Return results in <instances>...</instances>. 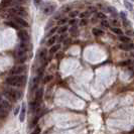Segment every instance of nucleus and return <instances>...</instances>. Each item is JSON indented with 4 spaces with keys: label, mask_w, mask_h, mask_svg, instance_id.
Returning <instances> with one entry per match:
<instances>
[{
    "label": "nucleus",
    "mask_w": 134,
    "mask_h": 134,
    "mask_svg": "<svg viewBox=\"0 0 134 134\" xmlns=\"http://www.w3.org/2000/svg\"><path fill=\"white\" fill-rule=\"evenodd\" d=\"M69 10H70L69 6H65V9H64V11H69Z\"/></svg>",
    "instance_id": "nucleus-37"
},
{
    "label": "nucleus",
    "mask_w": 134,
    "mask_h": 134,
    "mask_svg": "<svg viewBox=\"0 0 134 134\" xmlns=\"http://www.w3.org/2000/svg\"><path fill=\"white\" fill-rule=\"evenodd\" d=\"M55 40H57V36L55 35H53V36H51L49 37V40H47V46H49V47H52V46H54V43L55 42Z\"/></svg>",
    "instance_id": "nucleus-17"
},
{
    "label": "nucleus",
    "mask_w": 134,
    "mask_h": 134,
    "mask_svg": "<svg viewBox=\"0 0 134 134\" xmlns=\"http://www.w3.org/2000/svg\"><path fill=\"white\" fill-rule=\"evenodd\" d=\"M111 23H112L113 25H115V26H118V25H119V21L117 19H111Z\"/></svg>",
    "instance_id": "nucleus-25"
},
{
    "label": "nucleus",
    "mask_w": 134,
    "mask_h": 134,
    "mask_svg": "<svg viewBox=\"0 0 134 134\" xmlns=\"http://www.w3.org/2000/svg\"><path fill=\"white\" fill-rule=\"evenodd\" d=\"M40 128H35V129H34V131H32V132H31V133L30 134H40Z\"/></svg>",
    "instance_id": "nucleus-28"
},
{
    "label": "nucleus",
    "mask_w": 134,
    "mask_h": 134,
    "mask_svg": "<svg viewBox=\"0 0 134 134\" xmlns=\"http://www.w3.org/2000/svg\"><path fill=\"white\" fill-rule=\"evenodd\" d=\"M26 70V67L23 66V65H20V66H16V67L12 68L10 70V75H21L22 73H24Z\"/></svg>",
    "instance_id": "nucleus-4"
},
{
    "label": "nucleus",
    "mask_w": 134,
    "mask_h": 134,
    "mask_svg": "<svg viewBox=\"0 0 134 134\" xmlns=\"http://www.w3.org/2000/svg\"><path fill=\"white\" fill-rule=\"evenodd\" d=\"M66 22H67V19H66V18H63V19H60V20H59L58 24H59V25H63V24H65Z\"/></svg>",
    "instance_id": "nucleus-27"
},
{
    "label": "nucleus",
    "mask_w": 134,
    "mask_h": 134,
    "mask_svg": "<svg viewBox=\"0 0 134 134\" xmlns=\"http://www.w3.org/2000/svg\"><path fill=\"white\" fill-rule=\"evenodd\" d=\"M60 44H55V46H52V48L49 49V53L52 54H55L59 49H60Z\"/></svg>",
    "instance_id": "nucleus-16"
},
{
    "label": "nucleus",
    "mask_w": 134,
    "mask_h": 134,
    "mask_svg": "<svg viewBox=\"0 0 134 134\" xmlns=\"http://www.w3.org/2000/svg\"><path fill=\"white\" fill-rule=\"evenodd\" d=\"M101 24H102V25H103L104 27H109V23H108V22L105 19H103L102 21H101Z\"/></svg>",
    "instance_id": "nucleus-26"
},
{
    "label": "nucleus",
    "mask_w": 134,
    "mask_h": 134,
    "mask_svg": "<svg viewBox=\"0 0 134 134\" xmlns=\"http://www.w3.org/2000/svg\"><path fill=\"white\" fill-rule=\"evenodd\" d=\"M112 31L115 34H118V35H122V34H123V31L121 30L120 28H118V27H112Z\"/></svg>",
    "instance_id": "nucleus-20"
},
{
    "label": "nucleus",
    "mask_w": 134,
    "mask_h": 134,
    "mask_svg": "<svg viewBox=\"0 0 134 134\" xmlns=\"http://www.w3.org/2000/svg\"><path fill=\"white\" fill-rule=\"evenodd\" d=\"M67 30H68V26H66V25H63V26L59 29V34H65Z\"/></svg>",
    "instance_id": "nucleus-22"
},
{
    "label": "nucleus",
    "mask_w": 134,
    "mask_h": 134,
    "mask_svg": "<svg viewBox=\"0 0 134 134\" xmlns=\"http://www.w3.org/2000/svg\"><path fill=\"white\" fill-rule=\"evenodd\" d=\"M40 2H41V0H34V3L37 5V4H40Z\"/></svg>",
    "instance_id": "nucleus-36"
},
{
    "label": "nucleus",
    "mask_w": 134,
    "mask_h": 134,
    "mask_svg": "<svg viewBox=\"0 0 134 134\" xmlns=\"http://www.w3.org/2000/svg\"><path fill=\"white\" fill-rule=\"evenodd\" d=\"M0 102H1V101H0Z\"/></svg>",
    "instance_id": "nucleus-39"
},
{
    "label": "nucleus",
    "mask_w": 134,
    "mask_h": 134,
    "mask_svg": "<svg viewBox=\"0 0 134 134\" xmlns=\"http://www.w3.org/2000/svg\"><path fill=\"white\" fill-rule=\"evenodd\" d=\"M47 52L46 48H40V52H38V58H40V60L41 62H44V60L47 59Z\"/></svg>",
    "instance_id": "nucleus-9"
},
{
    "label": "nucleus",
    "mask_w": 134,
    "mask_h": 134,
    "mask_svg": "<svg viewBox=\"0 0 134 134\" xmlns=\"http://www.w3.org/2000/svg\"><path fill=\"white\" fill-rule=\"evenodd\" d=\"M126 34H127L128 35H134V31H132V30H127Z\"/></svg>",
    "instance_id": "nucleus-34"
},
{
    "label": "nucleus",
    "mask_w": 134,
    "mask_h": 134,
    "mask_svg": "<svg viewBox=\"0 0 134 134\" xmlns=\"http://www.w3.org/2000/svg\"><path fill=\"white\" fill-rule=\"evenodd\" d=\"M18 37L23 42H28V40H29V35L25 30H20L18 32Z\"/></svg>",
    "instance_id": "nucleus-6"
},
{
    "label": "nucleus",
    "mask_w": 134,
    "mask_h": 134,
    "mask_svg": "<svg viewBox=\"0 0 134 134\" xmlns=\"http://www.w3.org/2000/svg\"><path fill=\"white\" fill-rule=\"evenodd\" d=\"M87 23H88L87 20L85 19V18H83V19H82V21H81V25H83V26H84V25H86Z\"/></svg>",
    "instance_id": "nucleus-31"
},
{
    "label": "nucleus",
    "mask_w": 134,
    "mask_h": 134,
    "mask_svg": "<svg viewBox=\"0 0 134 134\" xmlns=\"http://www.w3.org/2000/svg\"><path fill=\"white\" fill-rule=\"evenodd\" d=\"M24 118H25V104L22 105L21 107V111H20V115H19V120L21 122L24 121Z\"/></svg>",
    "instance_id": "nucleus-12"
},
{
    "label": "nucleus",
    "mask_w": 134,
    "mask_h": 134,
    "mask_svg": "<svg viewBox=\"0 0 134 134\" xmlns=\"http://www.w3.org/2000/svg\"><path fill=\"white\" fill-rule=\"evenodd\" d=\"M131 55H132V57L134 58V53H131Z\"/></svg>",
    "instance_id": "nucleus-38"
},
{
    "label": "nucleus",
    "mask_w": 134,
    "mask_h": 134,
    "mask_svg": "<svg viewBox=\"0 0 134 134\" xmlns=\"http://www.w3.org/2000/svg\"><path fill=\"white\" fill-rule=\"evenodd\" d=\"M42 95H43V90H42V89H40V90L36 92V94H35V103H36V104L40 103V101H41Z\"/></svg>",
    "instance_id": "nucleus-11"
},
{
    "label": "nucleus",
    "mask_w": 134,
    "mask_h": 134,
    "mask_svg": "<svg viewBox=\"0 0 134 134\" xmlns=\"http://www.w3.org/2000/svg\"><path fill=\"white\" fill-rule=\"evenodd\" d=\"M79 14L80 13H79V11H78V10H74V11H70L69 15H70V17H71V18H76Z\"/></svg>",
    "instance_id": "nucleus-19"
},
{
    "label": "nucleus",
    "mask_w": 134,
    "mask_h": 134,
    "mask_svg": "<svg viewBox=\"0 0 134 134\" xmlns=\"http://www.w3.org/2000/svg\"><path fill=\"white\" fill-rule=\"evenodd\" d=\"M10 12L15 14V15H17V16H20V17H25V16L28 15L27 11L25 10V8L20 7V6H16V7L11 8V9H10Z\"/></svg>",
    "instance_id": "nucleus-3"
},
{
    "label": "nucleus",
    "mask_w": 134,
    "mask_h": 134,
    "mask_svg": "<svg viewBox=\"0 0 134 134\" xmlns=\"http://www.w3.org/2000/svg\"><path fill=\"white\" fill-rule=\"evenodd\" d=\"M119 48L123 49V51H130V49H134V44L129 42V43H121L119 44Z\"/></svg>",
    "instance_id": "nucleus-8"
},
{
    "label": "nucleus",
    "mask_w": 134,
    "mask_h": 134,
    "mask_svg": "<svg viewBox=\"0 0 134 134\" xmlns=\"http://www.w3.org/2000/svg\"><path fill=\"white\" fill-rule=\"evenodd\" d=\"M97 17H98V18H100V19H106V15H105V14L104 13H101V12H99V13L97 14Z\"/></svg>",
    "instance_id": "nucleus-24"
},
{
    "label": "nucleus",
    "mask_w": 134,
    "mask_h": 134,
    "mask_svg": "<svg viewBox=\"0 0 134 134\" xmlns=\"http://www.w3.org/2000/svg\"><path fill=\"white\" fill-rule=\"evenodd\" d=\"M90 14H91L90 11H85V12H82V13L80 14V17L81 18H87Z\"/></svg>",
    "instance_id": "nucleus-21"
},
{
    "label": "nucleus",
    "mask_w": 134,
    "mask_h": 134,
    "mask_svg": "<svg viewBox=\"0 0 134 134\" xmlns=\"http://www.w3.org/2000/svg\"><path fill=\"white\" fill-rule=\"evenodd\" d=\"M57 30H58V27H53V28L49 30V32L47 34V36H51V35H53V34H54Z\"/></svg>",
    "instance_id": "nucleus-23"
},
{
    "label": "nucleus",
    "mask_w": 134,
    "mask_h": 134,
    "mask_svg": "<svg viewBox=\"0 0 134 134\" xmlns=\"http://www.w3.org/2000/svg\"><path fill=\"white\" fill-rule=\"evenodd\" d=\"M92 32H93V34H94L95 36H101V35H103V34H104L99 28H93L92 29Z\"/></svg>",
    "instance_id": "nucleus-14"
},
{
    "label": "nucleus",
    "mask_w": 134,
    "mask_h": 134,
    "mask_svg": "<svg viewBox=\"0 0 134 134\" xmlns=\"http://www.w3.org/2000/svg\"><path fill=\"white\" fill-rule=\"evenodd\" d=\"M25 60H26V54L17 57V63H19V64H23Z\"/></svg>",
    "instance_id": "nucleus-18"
},
{
    "label": "nucleus",
    "mask_w": 134,
    "mask_h": 134,
    "mask_svg": "<svg viewBox=\"0 0 134 134\" xmlns=\"http://www.w3.org/2000/svg\"><path fill=\"white\" fill-rule=\"evenodd\" d=\"M54 8H55V5L52 4V3H47L42 7V12L46 15H49L54 11Z\"/></svg>",
    "instance_id": "nucleus-5"
},
{
    "label": "nucleus",
    "mask_w": 134,
    "mask_h": 134,
    "mask_svg": "<svg viewBox=\"0 0 134 134\" xmlns=\"http://www.w3.org/2000/svg\"><path fill=\"white\" fill-rule=\"evenodd\" d=\"M69 23H70L71 25H74L75 23H76V19H75V18H72V19L69 21Z\"/></svg>",
    "instance_id": "nucleus-32"
},
{
    "label": "nucleus",
    "mask_w": 134,
    "mask_h": 134,
    "mask_svg": "<svg viewBox=\"0 0 134 134\" xmlns=\"http://www.w3.org/2000/svg\"><path fill=\"white\" fill-rule=\"evenodd\" d=\"M119 40H120V41H122L123 43H129V42H131L130 37L124 36V35H120V36H119Z\"/></svg>",
    "instance_id": "nucleus-15"
},
{
    "label": "nucleus",
    "mask_w": 134,
    "mask_h": 134,
    "mask_svg": "<svg viewBox=\"0 0 134 134\" xmlns=\"http://www.w3.org/2000/svg\"><path fill=\"white\" fill-rule=\"evenodd\" d=\"M124 4H125V6L128 7V9H129V10H131V9H132V5H131L128 1H125V2H124Z\"/></svg>",
    "instance_id": "nucleus-29"
},
{
    "label": "nucleus",
    "mask_w": 134,
    "mask_h": 134,
    "mask_svg": "<svg viewBox=\"0 0 134 134\" xmlns=\"http://www.w3.org/2000/svg\"><path fill=\"white\" fill-rule=\"evenodd\" d=\"M13 20L18 24V25H21V26L23 27H28V23H27L26 20H24L23 18H21V17H14Z\"/></svg>",
    "instance_id": "nucleus-7"
},
{
    "label": "nucleus",
    "mask_w": 134,
    "mask_h": 134,
    "mask_svg": "<svg viewBox=\"0 0 134 134\" xmlns=\"http://www.w3.org/2000/svg\"><path fill=\"white\" fill-rule=\"evenodd\" d=\"M130 64V60H126V62H122V63H120L121 66H127V65H129Z\"/></svg>",
    "instance_id": "nucleus-30"
},
{
    "label": "nucleus",
    "mask_w": 134,
    "mask_h": 134,
    "mask_svg": "<svg viewBox=\"0 0 134 134\" xmlns=\"http://www.w3.org/2000/svg\"><path fill=\"white\" fill-rule=\"evenodd\" d=\"M90 8H91V9L89 10L90 12H93V11H94V12H96V8H95V7H90Z\"/></svg>",
    "instance_id": "nucleus-35"
},
{
    "label": "nucleus",
    "mask_w": 134,
    "mask_h": 134,
    "mask_svg": "<svg viewBox=\"0 0 134 134\" xmlns=\"http://www.w3.org/2000/svg\"><path fill=\"white\" fill-rule=\"evenodd\" d=\"M26 82V77L25 76H19V75H12L6 79V83L10 86H15V87H20L23 86Z\"/></svg>",
    "instance_id": "nucleus-1"
},
{
    "label": "nucleus",
    "mask_w": 134,
    "mask_h": 134,
    "mask_svg": "<svg viewBox=\"0 0 134 134\" xmlns=\"http://www.w3.org/2000/svg\"><path fill=\"white\" fill-rule=\"evenodd\" d=\"M4 95L6 96L7 99L11 101H17L18 99L21 98V93L17 90H14V89H8L4 92Z\"/></svg>",
    "instance_id": "nucleus-2"
},
{
    "label": "nucleus",
    "mask_w": 134,
    "mask_h": 134,
    "mask_svg": "<svg viewBox=\"0 0 134 134\" xmlns=\"http://www.w3.org/2000/svg\"><path fill=\"white\" fill-rule=\"evenodd\" d=\"M6 24H8V25H10V26L14 27V28H17V26H16V25H14L13 22H6Z\"/></svg>",
    "instance_id": "nucleus-33"
},
{
    "label": "nucleus",
    "mask_w": 134,
    "mask_h": 134,
    "mask_svg": "<svg viewBox=\"0 0 134 134\" xmlns=\"http://www.w3.org/2000/svg\"><path fill=\"white\" fill-rule=\"evenodd\" d=\"M38 82H40V76H37V77H35V78H34V79H32V81H31V84H30V90H31V91H34V89L37 87Z\"/></svg>",
    "instance_id": "nucleus-10"
},
{
    "label": "nucleus",
    "mask_w": 134,
    "mask_h": 134,
    "mask_svg": "<svg viewBox=\"0 0 134 134\" xmlns=\"http://www.w3.org/2000/svg\"><path fill=\"white\" fill-rule=\"evenodd\" d=\"M12 3H13V0H2L1 6L8 7V6H10V5H12Z\"/></svg>",
    "instance_id": "nucleus-13"
}]
</instances>
